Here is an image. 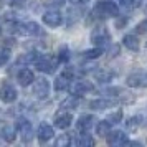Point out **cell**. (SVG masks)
<instances>
[{
	"label": "cell",
	"mask_w": 147,
	"mask_h": 147,
	"mask_svg": "<svg viewBox=\"0 0 147 147\" xmlns=\"http://www.w3.org/2000/svg\"><path fill=\"white\" fill-rule=\"evenodd\" d=\"M93 13L98 17V18H109V17H116L119 13V7L114 3V2H107V0H102V2H98L93 8Z\"/></svg>",
	"instance_id": "obj_1"
},
{
	"label": "cell",
	"mask_w": 147,
	"mask_h": 147,
	"mask_svg": "<svg viewBox=\"0 0 147 147\" xmlns=\"http://www.w3.org/2000/svg\"><path fill=\"white\" fill-rule=\"evenodd\" d=\"M13 32L20 35H28V36H40L43 35V30L38 23L35 22H27V23H13Z\"/></svg>",
	"instance_id": "obj_2"
},
{
	"label": "cell",
	"mask_w": 147,
	"mask_h": 147,
	"mask_svg": "<svg viewBox=\"0 0 147 147\" xmlns=\"http://www.w3.org/2000/svg\"><path fill=\"white\" fill-rule=\"evenodd\" d=\"M17 132L20 134V137L23 142H30L32 137H33V127H32V122L27 119H18L17 121Z\"/></svg>",
	"instance_id": "obj_3"
},
{
	"label": "cell",
	"mask_w": 147,
	"mask_h": 147,
	"mask_svg": "<svg viewBox=\"0 0 147 147\" xmlns=\"http://www.w3.org/2000/svg\"><path fill=\"white\" fill-rule=\"evenodd\" d=\"M126 83L131 88H147V73L146 71H134L127 76Z\"/></svg>",
	"instance_id": "obj_4"
},
{
	"label": "cell",
	"mask_w": 147,
	"mask_h": 147,
	"mask_svg": "<svg viewBox=\"0 0 147 147\" xmlns=\"http://www.w3.org/2000/svg\"><path fill=\"white\" fill-rule=\"evenodd\" d=\"M33 94L40 99H45L50 94V81L47 78H40V80L33 81Z\"/></svg>",
	"instance_id": "obj_5"
},
{
	"label": "cell",
	"mask_w": 147,
	"mask_h": 147,
	"mask_svg": "<svg viewBox=\"0 0 147 147\" xmlns=\"http://www.w3.org/2000/svg\"><path fill=\"white\" fill-rule=\"evenodd\" d=\"M69 93L73 94V96H83V94L89 93V91H93V84L91 83H88V81H74V83H69Z\"/></svg>",
	"instance_id": "obj_6"
},
{
	"label": "cell",
	"mask_w": 147,
	"mask_h": 147,
	"mask_svg": "<svg viewBox=\"0 0 147 147\" xmlns=\"http://www.w3.org/2000/svg\"><path fill=\"white\" fill-rule=\"evenodd\" d=\"M91 40H93L94 45H107L109 40H111V35L107 32V28L104 27H98L93 30L91 33Z\"/></svg>",
	"instance_id": "obj_7"
},
{
	"label": "cell",
	"mask_w": 147,
	"mask_h": 147,
	"mask_svg": "<svg viewBox=\"0 0 147 147\" xmlns=\"http://www.w3.org/2000/svg\"><path fill=\"white\" fill-rule=\"evenodd\" d=\"M17 89H15L13 84H10V83H5L3 86L0 88V99L3 101V102H13L17 99Z\"/></svg>",
	"instance_id": "obj_8"
},
{
	"label": "cell",
	"mask_w": 147,
	"mask_h": 147,
	"mask_svg": "<svg viewBox=\"0 0 147 147\" xmlns=\"http://www.w3.org/2000/svg\"><path fill=\"white\" fill-rule=\"evenodd\" d=\"M43 22L48 27H60L61 23H63V17H61L60 12L50 10V12H47V13L43 15Z\"/></svg>",
	"instance_id": "obj_9"
},
{
	"label": "cell",
	"mask_w": 147,
	"mask_h": 147,
	"mask_svg": "<svg viewBox=\"0 0 147 147\" xmlns=\"http://www.w3.org/2000/svg\"><path fill=\"white\" fill-rule=\"evenodd\" d=\"M35 63H36V68H38L40 71H43V73L51 74V73H55V69H56V63H55L51 58H47V56H41L40 60H36Z\"/></svg>",
	"instance_id": "obj_10"
},
{
	"label": "cell",
	"mask_w": 147,
	"mask_h": 147,
	"mask_svg": "<svg viewBox=\"0 0 147 147\" xmlns=\"http://www.w3.org/2000/svg\"><path fill=\"white\" fill-rule=\"evenodd\" d=\"M107 142H109V146L113 147H121V146H129V139H127V134L121 132H113L109 137H107Z\"/></svg>",
	"instance_id": "obj_11"
},
{
	"label": "cell",
	"mask_w": 147,
	"mask_h": 147,
	"mask_svg": "<svg viewBox=\"0 0 147 147\" xmlns=\"http://www.w3.org/2000/svg\"><path fill=\"white\" fill-rule=\"evenodd\" d=\"M71 78H73V73H71V71H68V69H65V71H63V74H60V76L56 78V81H55V89H56V91L68 89Z\"/></svg>",
	"instance_id": "obj_12"
},
{
	"label": "cell",
	"mask_w": 147,
	"mask_h": 147,
	"mask_svg": "<svg viewBox=\"0 0 147 147\" xmlns=\"http://www.w3.org/2000/svg\"><path fill=\"white\" fill-rule=\"evenodd\" d=\"M17 81H18V84H20V86H28V84H32V83L35 81L33 71H30L28 68L20 69L18 74H17Z\"/></svg>",
	"instance_id": "obj_13"
},
{
	"label": "cell",
	"mask_w": 147,
	"mask_h": 147,
	"mask_svg": "<svg viewBox=\"0 0 147 147\" xmlns=\"http://www.w3.org/2000/svg\"><path fill=\"white\" fill-rule=\"evenodd\" d=\"M94 116H89V114H84V116H81L80 119H78V124H76V127H78V131L80 132H88L91 127L94 126Z\"/></svg>",
	"instance_id": "obj_14"
},
{
	"label": "cell",
	"mask_w": 147,
	"mask_h": 147,
	"mask_svg": "<svg viewBox=\"0 0 147 147\" xmlns=\"http://www.w3.org/2000/svg\"><path fill=\"white\" fill-rule=\"evenodd\" d=\"M71 121H73V116L69 113H60L55 119V126L58 129H68L71 126Z\"/></svg>",
	"instance_id": "obj_15"
},
{
	"label": "cell",
	"mask_w": 147,
	"mask_h": 147,
	"mask_svg": "<svg viewBox=\"0 0 147 147\" xmlns=\"http://www.w3.org/2000/svg\"><path fill=\"white\" fill-rule=\"evenodd\" d=\"M38 140L40 142H47V140H50L51 137L55 136V131L51 126H48V124H41L40 127H38Z\"/></svg>",
	"instance_id": "obj_16"
},
{
	"label": "cell",
	"mask_w": 147,
	"mask_h": 147,
	"mask_svg": "<svg viewBox=\"0 0 147 147\" xmlns=\"http://www.w3.org/2000/svg\"><path fill=\"white\" fill-rule=\"evenodd\" d=\"M122 45L131 51H139V40L136 35H126L122 38Z\"/></svg>",
	"instance_id": "obj_17"
},
{
	"label": "cell",
	"mask_w": 147,
	"mask_h": 147,
	"mask_svg": "<svg viewBox=\"0 0 147 147\" xmlns=\"http://www.w3.org/2000/svg\"><path fill=\"white\" fill-rule=\"evenodd\" d=\"M73 144L74 146H78V147H91L94 144V139L93 137H89L86 132H81L80 137L73 140Z\"/></svg>",
	"instance_id": "obj_18"
},
{
	"label": "cell",
	"mask_w": 147,
	"mask_h": 147,
	"mask_svg": "<svg viewBox=\"0 0 147 147\" xmlns=\"http://www.w3.org/2000/svg\"><path fill=\"white\" fill-rule=\"evenodd\" d=\"M114 101H109V99H94L89 102V107L91 109H96V111H101V109H106V107L113 106Z\"/></svg>",
	"instance_id": "obj_19"
},
{
	"label": "cell",
	"mask_w": 147,
	"mask_h": 147,
	"mask_svg": "<svg viewBox=\"0 0 147 147\" xmlns=\"http://www.w3.org/2000/svg\"><path fill=\"white\" fill-rule=\"evenodd\" d=\"M15 126H5L2 129V137L7 140V142H13L15 140Z\"/></svg>",
	"instance_id": "obj_20"
},
{
	"label": "cell",
	"mask_w": 147,
	"mask_h": 147,
	"mask_svg": "<svg viewBox=\"0 0 147 147\" xmlns=\"http://www.w3.org/2000/svg\"><path fill=\"white\" fill-rule=\"evenodd\" d=\"M109 131H111V124H109L107 121H101V122H98V126H96V132H98V136L106 137L107 134H109Z\"/></svg>",
	"instance_id": "obj_21"
},
{
	"label": "cell",
	"mask_w": 147,
	"mask_h": 147,
	"mask_svg": "<svg viewBox=\"0 0 147 147\" xmlns=\"http://www.w3.org/2000/svg\"><path fill=\"white\" fill-rule=\"evenodd\" d=\"M101 55H102V48H99V47L84 51V56H86L88 60H96V58H99Z\"/></svg>",
	"instance_id": "obj_22"
},
{
	"label": "cell",
	"mask_w": 147,
	"mask_h": 147,
	"mask_svg": "<svg viewBox=\"0 0 147 147\" xmlns=\"http://www.w3.org/2000/svg\"><path fill=\"white\" fill-rule=\"evenodd\" d=\"M121 119H122V113H121V111H116V113L109 114L106 117V121L109 124H117V122H121Z\"/></svg>",
	"instance_id": "obj_23"
},
{
	"label": "cell",
	"mask_w": 147,
	"mask_h": 147,
	"mask_svg": "<svg viewBox=\"0 0 147 147\" xmlns=\"http://www.w3.org/2000/svg\"><path fill=\"white\" fill-rule=\"evenodd\" d=\"M55 144L58 147H63V146H68V144H71V137L68 136V134H65V136H61L60 139L55 140Z\"/></svg>",
	"instance_id": "obj_24"
},
{
	"label": "cell",
	"mask_w": 147,
	"mask_h": 147,
	"mask_svg": "<svg viewBox=\"0 0 147 147\" xmlns=\"http://www.w3.org/2000/svg\"><path fill=\"white\" fill-rule=\"evenodd\" d=\"M121 3L126 8H137L140 5V0H121Z\"/></svg>",
	"instance_id": "obj_25"
},
{
	"label": "cell",
	"mask_w": 147,
	"mask_h": 147,
	"mask_svg": "<svg viewBox=\"0 0 147 147\" xmlns=\"http://www.w3.org/2000/svg\"><path fill=\"white\" fill-rule=\"evenodd\" d=\"M10 58V51L7 48H0V65H5Z\"/></svg>",
	"instance_id": "obj_26"
},
{
	"label": "cell",
	"mask_w": 147,
	"mask_h": 147,
	"mask_svg": "<svg viewBox=\"0 0 147 147\" xmlns=\"http://www.w3.org/2000/svg\"><path fill=\"white\" fill-rule=\"evenodd\" d=\"M58 60H60V61H68V60H69V50H68L66 47H61Z\"/></svg>",
	"instance_id": "obj_27"
},
{
	"label": "cell",
	"mask_w": 147,
	"mask_h": 147,
	"mask_svg": "<svg viewBox=\"0 0 147 147\" xmlns=\"http://www.w3.org/2000/svg\"><path fill=\"white\" fill-rule=\"evenodd\" d=\"M111 78H113V74L107 73V71H104V73H99V74H98V80H99L101 83H106V81H109Z\"/></svg>",
	"instance_id": "obj_28"
},
{
	"label": "cell",
	"mask_w": 147,
	"mask_h": 147,
	"mask_svg": "<svg viewBox=\"0 0 147 147\" xmlns=\"http://www.w3.org/2000/svg\"><path fill=\"white\" fill-rule=\"evenodd\" d=\"M78 104V99H76V96H73V98H69V99H66L61 106L63 107H66V106H76Z\"/></svg>",
	"instance_id": "obj_29"
},
{
	"label": "cell",
	"mask_w": 147,
	"mask_h": 147,
	"mask_svg": "<svg viewBox=\"0 0 147 147\" xmlns=\"http://www.w3.org/2000/svg\"><path fill=\"white\" fill-rule=\"evenodd\" d=\"M137 126H139V117H131L129 122H127V127L129 129H136Z\"/></svg>",
	"instance_id": "obj_30"
},
{
	"label": "cell",
	"mask_w": 147,
	"mask_h": 147,
	"mask_svg": "<svg viewBox=\"0 0 147 147\" xmlns=\"http://www.w3.org/2000/svg\"><path fill=\"white\" fill-rule=\"evenodd\" d=\"M63 2H65V0H48L47 5H50V7H55V5L60 7V5H63Z\"/></svg>",
	"instance_id": "obj_31"
},
{
	"label": "cell",
	"mask_w": 147,
	"mask_h": 147,
	"mask_svg": "<svg viewBox=\"0 0 147 147\" xmlns=\"http://www.w3.org/2000/svg\"><path fill=\"white\" fill-rule=\"evenodd\" d=\"M73 5H84V3H88L89 0H69Z\"/></svg>",
	"instance_id": "obj_32"
}]
</instances>
